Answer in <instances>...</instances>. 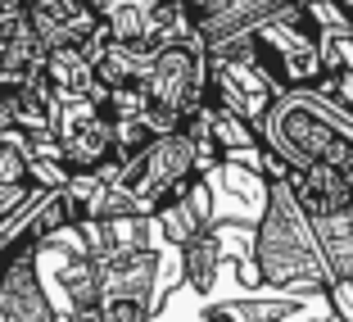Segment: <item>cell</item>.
Listing matches in <instances>:
<instances>
[{
	"label": "cell",
	"instance_id": "cell-5",
	"mask_svg": "<svg viewBox=\"0 0 353 322\" xmlns=\"http://www.w3.org/2000/svg\"><path fill=\"white\" fill-rule=\"evenodd\" d=\"M100 14L86 10L82 0H41V5H32L28 10V28L41 37L46 46H82L86 37H95L100 28Z\"/></svg>",
	"mask_w": 353,
	"mask_h": 322
},
{
	"label": "cell",
	"instance_id": "cell-16",
	"mask_svg": "<svg viewBox=\"0 0 353 322\" xmlns=\"http://www.w3.org/2000/svg\"><path fill=\"white\" fill-rule=\"evenodd\" d=\"M23 5H28V10H32V5H41V0H23Z\"/></svg>",
	"mask_w": 353,
	"mask_h": 322
},
{
	"label": "cell",
	"instance_id": "cell-14",
	"mask_svg": "<svg viewBox=\"0 0 353 322\" xmlns=\"http://www.w3.org/2000/svg\"><path fill=\"white\" fill-rule=\"evenodd\" d=\"M82 5H86V10H95L100 19H109V14L118 10V0H82Z\"/></svg>",
	"mask_w": 353,
	"mask_h": 322
},
{
	"label": "cell",
	"instance_id": "cell-13",
	"mask_svg": "<svg viewBox=\"0 0 353 322\" xmlns=\"http://www.w3.org/2000/svg\"><path fill=\"white\" fill-rule=\"evenodd\" d=\"M23 14H28L23 0H0V19H23Z\"/></svg>",
	"mask_w": 353,
	"mask_h": 322
},
{
	"label": "cell",
	"instance_id": "cell-15",
	"mask_svg": "<svg viewBox=\"0 0 353 322\" xmlns=\"http://www.w3.org/2000/svg\"><path fill=\"white\" fill-rule=\"evenodd\" d=\"M14 127V114H10V100H5V91H0V132H10Z\"/></svg>",
	"mask_w": 353,
	"mask_h": 322
},
{
	"label": "cell",
	"instance_id": "cell-4",
	"mask_svg": "<svg viewBox=\"0 0 353 322\" xmlns=\"http://www.w3.org/2000/svg\"><path fill=\"white\" fill-rule=\"evenodd\" d=\"M100 272H104L100 322H150V313H159L163 295L154 291V281H159V254H154V245L104 254Z\"/></svg>",
	"mask_w": 353,
	"mask_h": 322
},
{
	"label": "cell",
	"instance_id": "cell-17",
	"mask_svg": "<svg viewBox=\"0 0 353 322\" xmlns=\"http://www.w3.org/2000/svg\"><path fill=\"white\" fill-rule=\"evenodd\" d=\"M285 322H294V318H285Z\"/></svg>",
	"mask_w": 353,
	"mask_h": 322
},
{
	"label": "cell",
	"instance_id": "cell-12",
	"mask_svg": "<svg viewBox=\"0 0 353 322\" xmlns=\"http://www.w3.org/2000/svg\"><path fill=\"white\" fill-rule=\"evenodd\" d=\"M0 187H32V191H41V182H37V159H32V150H28L23 127L0 132Z\"/></svg>",
	"mask_w": 353,
	"mask_h": 322
},
{
	"label": "cell",
	"instance_id": "cell-6",
	"mask_svg": "<svg viewBox=\"0 0 353 322\" xmlns=\"http://www.w3.org/2000/svg\"><path fill=\"white\" fill-rule=\"evenodd\" d=\"M154 218H159V231H163V240L172 249H186L195 236L213 231L218 214H213V191H208V177H199L195 187H190L186 196H176L172 205H163Z\"/></svg>",
	"mask_w": 353,
	"mask_h": 322
},
{
	"label": "cell",
	"instance_id": "cell-11",
	"mask_svg": "<svg viewBox=\"0 0 353 322\" xmlns=\"http://www.w3.org/2000/svg\"><path fill=\"white\" fill-rule=\"evenodd\" d=\"M312 227H317L326 263H331V272H335V286H340V281H353V205L340 209V214H326V218H312Z\"/></svg>",
	"mask_w": 353,
	"mask_h": 322
},
{
	"label": "cell",
	"instance_id": "cell-2",
	"mask_svg": "<svg viewBox=\"0 0 353 322\" xmlns=\"http://www.w3.org/2000/svg\"><path fill=\"white\" fill-rule=\"evenodd\" d=\"M250 55L263 73L281 86V91H308L326 77V50H322V32L312 23L308 5H290L285 14H276L272 23L245 32Z\"/></svg>",
	"mask_w": 353,
	"mask_h": 322
},
{
	"label": "cell",
	"instance_id": "cell-10",
	"mask_svg": "<svg viewBox=\"0 0 353 322\" xmlns=\"http://www.w3.org/2000/svg\"><path fill=\"white\" fill-rule=\"evenodd\" d=\"M222 259H227V249H222L218 222H213V231L195 236L186 249H181V277H186L190 291H195V295L213 291V281H218V272H222Z\"/></svg>",
	"mask_w": 353,
	"mask_h": 322
},
{
	"label": "cell",
	"instance_id": "cell-1",
	"mask_svg": "<svg viewBox=\"0 0 353 322\" xmlns=\"http://www.w3.org/2000/svg\"><path fill=\"white\" fill-rule=\"evenodd\" d=\"M254 263L268 291L290 295H331L335 272L326 263V249L317 240L312 218L299 209L290 182H268L263 187V214L254 222Z\"/></svg>",
	"mask_w": 353,
	"mask_h": 322
},
{
	"label": "cell",
	"instance_id": "cell-7",
	"mask_svg": "<svg viewBox=\"0 0 353 322\" xmlns=\"http://www.w3.org/2000/svg\"><path fill=\"white\" fill-rule=\"evenodd\" d=\"M290 191L294 200H299V209L308 214V218H326V214H340V209L353 205V187L344 182L340 168H290Z\"/></svg>",
	"mask_w": 353,
	"mask_h": 322
},
{
	"label": "cell",
	"instance_id": "cell-8",
	"mask_svg": "<svg viewBox=\"0 0 353 322\" xmlns=\"http://www.w3.org/2000/svg\"><path fill=\"white\" fill-rule=\"evenodd\" d=\"M23 19H28V14H23ZM46 55H50V46L23 23V32H14L10 41L0 46V91H14V86H28L32 77H41Z\"/></svg>",
	"mask_w": 353,
	"mask_h": 322
},
{
	"label": "cell",
	"instance_id": "cell-9",
	"mask_svg": "<svg viewBox=\"0 0 353 322\" xmlns=\"http://www.w3.org/2000/svg\"><path fill=\"white\" fill-rule=\"evenodd\" d=\"M46 82L59 95H91L100 77H95V64L82 55V46H54L46 55Z\"/></svg>",
	"mask_w": 353,
	"mask_h": 322
},
{
	"label": "cell",
	"instance_id": "cell-3",
	"mask_svg": "<svg viewBox=\"0 0 353 322\" xmlns=\"http://www.w3.org/2000/svg\"><path fill=\"white\" fill-rule=\"evenodd\" d=\"M28 214H19L10 240L0 245V322H59L41 281V245L28 236Z\"/></svg>",
	"mask_w": 353,
	"mask_h": 322
}]
</instances>
